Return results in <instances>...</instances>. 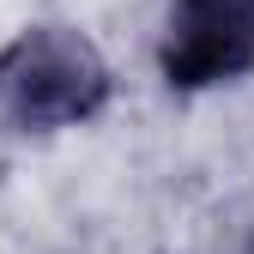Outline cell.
Listing matches in <instances>:
<instances>
[{
  "label": "cell",
  "mask_w": 254,
  "mask_h": 254,
  "mask_svg": "<svg viewBox=\"0 0 254 254\" xmlns=\"http://www.w3.org/2000/svg\"><path fill=\"white\" fill-rule=\"evenodd\" d=\"M115 97V67L79 24H24L0 49V127L6 133H67L97 121Z\"/></svg>",
  "instance_id": "cell-1"
},
{
  "label": "cell",
  "mask_w": 254,
  "mask_h": 254,
  "mask_svg": "<svg viewBox=\"0 0 254 254\" xmlns=\"http://www.w3.org/2000/svg\"><path fill=\"white\" fill-rule=\"evenodd\" d=\"M254 73V0H170L157 24V79L182 97Z\"/></svg>",
  "instance_id": "cell-2"
}]
</instances>
